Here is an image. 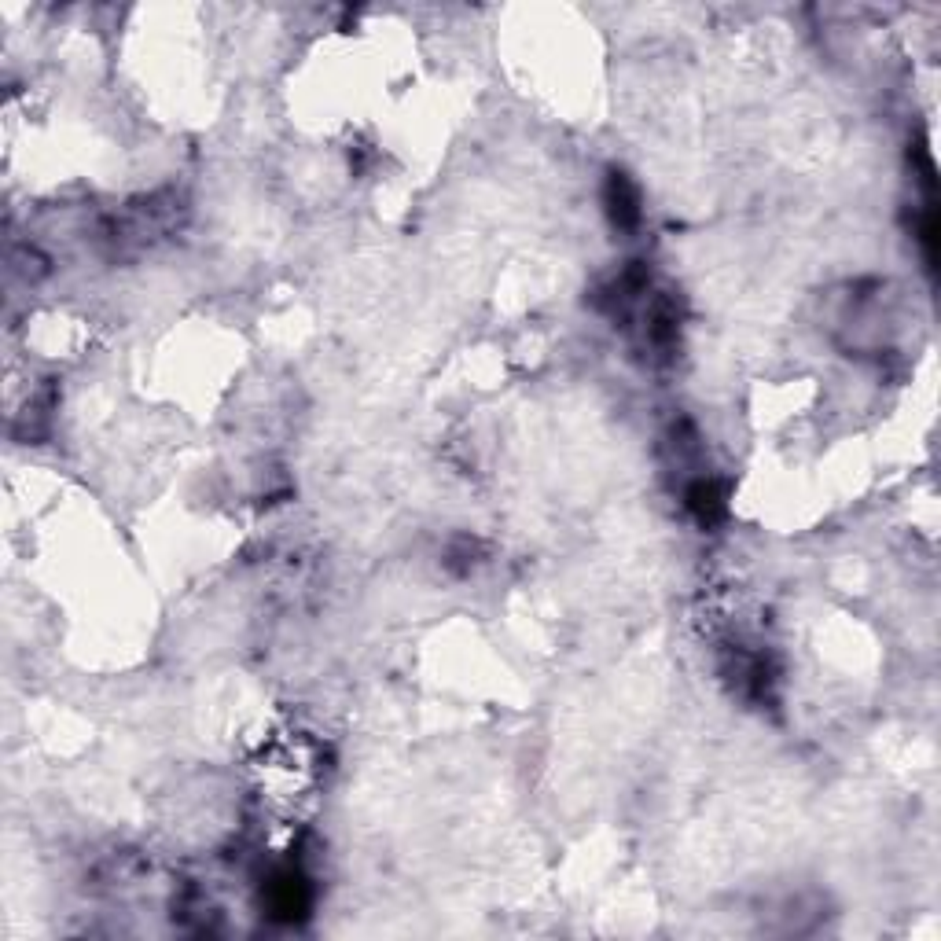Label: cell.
I'll use <instances>...</instances> for the list:
<instances>
[{"instance_id": "cell-1", "label": "cell", "mask_w": 941, "mask_h": 941, "mask_svg": "<svg viewBox=\"0 0 941 941\" xmlns=\"http://www.w3.org/2000/svg\"><path fill=\"white\" fill-rule=\"evenodd\" d=\"M607 210H611L614 225H636V217H640L633 184L625 181L622 173H614L611 184H607Z\"/></svg>"}]
</instances>
